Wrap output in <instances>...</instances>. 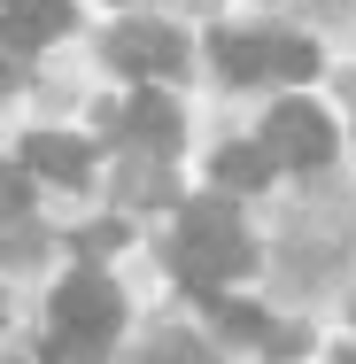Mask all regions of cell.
<instances>
[{"instance_id":"obj_1","label":"cell","mask_w":356,"mask_h":364,"mask_svg":"<svg viewBox=\"0 0 356 364\" xmlns=\"http://www.w3.org/2000/svg\"><path fill=\"white\" fill-rule=\"evenodd\" d=\"M124 302L101 272H70L55 287V333H47V364H101V349L117 341Z\"/></svg>"},{"instance_id":"obj_2","label":"cell","mask_w":356,"mask_h":364,"mask_svg":"<svg viewBox=\"0 0 356 364\" xmlns=\"http://www.w3.org/2000/svg\"><path fill=\"white\" fill-rule=\"evenodd\" d=\"M178 272L194 287H217V279L248 272V225L225 194H202V202L178 210Z\"/></svg>"},{"instance_id":"obj_3","label":"cell","mask_w":356,"mask_h":364,"mask_svg":"<svg viewBox=\"0 0 356 364\" xmlns=\"http://www.w3.org/2000/svg\"><path fill=\"white\" fill-rule=\"evenodd\" d=\"M210 55H217V70L232 85H264V77L302 85L318 70V47L310 39H286V31H225V39H210Z\"/></svg>"},{"instance_id":"obj_4","label":"cell","mask_w":356,"mask_h":364,"mask_svg":"<svg viewBox=\"0 0 356 364\" xmlns=\"http://www.w3.org/2000/svg\"><path fill=\"white\" fill-rule=\"evenodd\" d=\"M264 155L286 163V171H318V163H333V117L310 109V101L271 109V124H264Z\"/></svg>"},{"instance_id":"obj_5","label":"cell","mask_w":356,"mask_h":364,"mask_svg":"<svg viewBox=\"0 0 356 364\" xmlns=\"http://www.w3.org/2000/svg\"><path fill=\"white\" fill-rule=\"evenodd\" d=\"M109 63H117L124 77H140V85H147V77H178V70H186V39H178L171 23L132 16V23L109 31Z\"/></svg>"},{"instance_id":"obj_6","label":"cell","mask_w":356,"mask_h":364,"mask_svg":"<svg viewBox=\"0 0 356 364\" xmlns=\"http://www.w3.org/2000/svg\"><path fill=\"white\" fill-rule=\"evenodd\" d=\"M70 31V0H0V39L8 47H47Z\"/></svg>"},{"instance_id":"obj_7","label":"cell","mask_w":356,"mask_h":364,"mask_svg":"<svg viewBox=\"0 0 356 364\" xmlns=\"http://www.w3.org/2000/svg\"><path fill=\"white\" fill-rule=\"evenodd\" d=\"M23 171L63 178V186H85V178H93V147L70 140V132H31V140H23Z\"/></svg>"},{"instance_id":"obj_8","label":"cell","mask_w":356,"mask_h":364,"mask_svg":"<svg viewBox=\"0 0 356 364\" xmlns=\"http://www.w3.org/2000/svg\"><path fill=\"white\" fill-rule=\"evenodd\" d=\"M124 140L171 155V147H178V101H171V93H132V109H124Z\"/></svg>"},{"instance_id":"obj_9","label":"cell","mask_w":356,"mask_h":364,"mask_svg":"<svg viewBox=\"0 0 356 364\" xmlns=\"http://www.w3.org/2000/svg\"><path fill=\"white\" fill-rule=\"evenodd\" d=\"M217 318H225V333H232V341H248V349H279V357L302 349V333H294V326H271L256 302H217Z\"/></svg>"},{"instance_id":"obj_10","label":"cell","mask_w":356,"mask_h":364,"mask_svg":"<svg viewBox=\"0 0 356 364\" xmlns=\"http://www.w3.org/2000/svg\"><path fill=\"white\" fill-rule=\"evenodd\" d=\"M271 178V155L264 147H225L217 155V186H264Z\"/></svg>"},{"instance_id":"obj_11","label":"cell","mask_w":356,"mask_h":364,"mask_svg":"<svg viewBox=\"0 0 356 364\" xmlns=\"http://www.w3.org/2000/svg\"><path fill=\"white\" fill-rule=\"evenodd\" d=\"M23 202H31V186H16V178L0 171V210H23Z\"/></svg>"},{"instance_id":"obj_12","label":"cell","mask_w":356,"mask_h":364,"mask_svg":"<svg viewBox=\"0 0 356 364\" xmlns=\"http://www.w3.org/2000/svg\"><path fill=\"white\" fill-rule=\"evenodd\" d=\"M349 364H356V349H349Z\"/></svg>"}]
</instances>
